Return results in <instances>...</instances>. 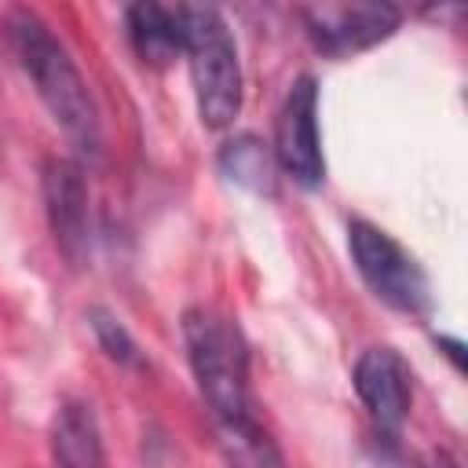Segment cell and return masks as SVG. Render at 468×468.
I'll use <instances>...</instances> for the list:
<instances>
[{
    "label": "cell",
    "mask_w": 468,
    "mask_h": 468,
    "mask_svg": "<svg viewBox=\"0 0 468 468\" xmlns=\"http://www.w3.org/2000/svg\"><path fill=\"white\" fill-rule=\"evenodd\" d=\"M4 29L18 55V66L33 80V88H37L40 102L48 106V113L55 117V124L66 132V139L84 157L95 161L102 150V124H99L95 99H91L77 62L69 58V51L55 40L48 22L29 7L7 11Z\"/></svg>",
    "instance_id": "6da1fadb"
},
{
    "label": "cell",
    "mask_w": 468,
    "mask_h": 468,
    "mask_svg": "<svg viewBox=\"0 0 468 468\" xmlns=\"http://www.w3.org/2000/svg\"><path fill=\"white\" fill-rule=\"evenodd\" d=\"M183 340H186V358H190L194 380H197L216 424L252 417V410H249V351H245L238 325L208 307H194L183 314Z\"/></svg>",
    "instance_id": "7a4b0ae2"
},
{
    "label": "cell",
    "mask_w": 468,
    "mask_h": 468,
    "mask_svg": "<svg viewBox=\"0 0 468 468\" xmlns=\"http://www.w3.org/2000/svg\"><path fill=\"white\" fill-rule=\"evenodd\" d=\"M179 22L197 113L208 128H227L241 110V62L234 37L216 7H179Z\"/></svg>",
    "instance_id": "3957f363"
},
{
    "label": "cell",
    "mask_w": 468,
    "mask_h": 468,
    "mask_svg": "<svg viewBox=\"0 0 468 468\" xmlns=\"http://www.w3.org/2000/svg\"><path fill=\"white\" fill-rule=\"evenodd\" d=\"M347 249L351 260L362 274V282L395 311L406 314H420L431 303L428 292V278L420 271V263L380 227L366 223V219H351L347 223Z\"/></svg>",
    "instance_id": "277c9868"
},
{
    "label": "cell",
    "mask_w": 468,
    "mask_h": 468,
    "mask_svg": "<svg viewBox=\"0 0 468 468\" xmlns=\"http://www.w3.org/2000/svg\"><path fill=\"white\" fill-rule=\"evenodd\" d=\"M300 18L307 26V37L325 55H355L380 40H388L402 15L391 4L380 0H355V4H314L300 7Z\"/></svg>",
    "instance_id": "5b68a950"
},
{
    "label": "cell",
    "mask_w": 468,
    "mask_h": 468,
    "mask_svg": "<svg viewBox=\"0 0 468 468\" xmlns=\"http://www.w3.org/2000/svg\"><path fill=\"white\" fill-rule=\"evenodd\" d=\"M274 161L303 186H318L325 179V157L318 135V88L311 77H300L278 110Z\"/></svg>",
    "instance_id": "8992f818"
},
{
    "label": "cell",
    "mask_w": 468,
    "mask_h": 468,
    "mask_svg": "<svg viewBox=\"0 0 468 468\" xmlns=\"http://www.w3.org/2000/svg\"><path fill=\"white\" fill-rule=\"evenodd\" d=\"M44 212L58 252L73 267H84V260L91 256V212L84 172L77 161L51 157L44 165Z\"/></svg>",
    "instance_id": "52a82bcc"
},
{
    "label": "cell",
    "mask_w": 468,
    "mask_h": 468,
    "mask_svg": "<svg viewBox=\"0 0 468 468\" xmlns=\"http://www.w3.org/2000/svg\"><path fill=\"white\" fill-rule=\"evenodd\" d=\"M355 391L362 406L369 410L373 424L388 435H399V428L410 417V366L395 347H369L355 362Z\"/></svg>",
    "instance_id": "ba28073f"
},
{
    "label": "cell",
    "mask_w": 468,
    "mask_h": 468,
    "mask_svg": "<svg viewBox=\"0 0 468 468\" xmlns=\"http://www.w3.org/2000/svg\"><path fill=\"white\" fill-rule=\"evenodd\" d=\"M51 457L55 468H106L102 431L84 402H66L51 424Z\"/></svg>",
    "instance_id": "9c48e42d"
},
{
    "label": "cell",
    "mask_w": 468,
    "mask_h": 468,
    "mask_svg": "<svg viewBox=\"0 0 468 468\" xmlns=\"http://www.w3.org/2000/svg\"><path fill=\"white\" fill-rule=\"evenodd\" d=\"M128 18V37L132 48L143 62L165 66L176 55H183V22L179 7H161V4H132L124 11Z\"/></svg>",
    "instance_id": "30bf717a"
},
{
    "label": "cell",
    "mask_w": 468,
    "mask_h": 468,
    "mask_svg": "<svg viewBox=\"0 0 468 468\" xmlns=\"http://www.w3.org/2000/svg\"><path fill=\"white\" fill-rule=\"evenodd\" d=\"M219 172L238 183L249 194L271 197L278 190V161L274 150H267L263 139L256 135H234L230 143H223L219 150Z\"/></svg>",
    "instance_id": "8fae6325"
},
{
    "label": "cell",
    "mask_w": 468,
    "mask_h": 468,
    "mask_svg": "<svg viewBox=\"0 0 468 468\" xmlns=\"http://www.w3.org/2000/svg\"><path fill=\"white\" fill-rule=\"evenodd\" d=\"M219 428V446L227 453L230 468H285L278 446L271 442V435L256 424V417H241V420H223Z\"/></svg>",
    "instance_id": "7c38bea8"
},
{
    "label": "cell",
    "mask_w": 468,
    "mask_h": 468,
    "mask_svg": "<svg viewBox=\"0 0 468 468\" xmlns=\"http://www.w3.org/2000/svg\"><path fill=\"white\" fill-rule=\"evenodd\" d=\"M88 325H91L99 347H102L117 366H139V362H143V358H139V347H135V340H132V333L121 325L117 314H110L106 307H91V311H88Z\"/></svg>",
    "instance_id": "4fadbf2b"
},
{
    "label": "cell",
    "mask_w": 468,
    "mask_h": 468,
    "mask_svg": "<svg viewBox=\"0 0 468 468\" xmlns=\"http://www.w3.org/2000/svg\"><path fill=\"white\" fill-rule=\"evenodd\" d=\"M439 347H446V355H450V362H453L457 369H464V355H461L464 347H461L457 340H450V336H439Z\"/></svg>",
    "instance_id": "5bb4252c"
},
{
    "label": "cell",
    "mask_w": 468,
    "mask_h": 468,
    "mask_svg": "<svg viewBox=\"0 0 468 468\" xmlns=\"http://www.w3.org/2000/svg\"><path fill=\"white\" fill-rule=\"evenodd\" d=\"M442 468H453V464H446V461H442Z\"/></svg>",
    "instance_id": "9a60e30c"
}]
</instances>
